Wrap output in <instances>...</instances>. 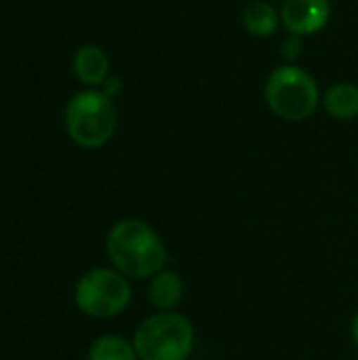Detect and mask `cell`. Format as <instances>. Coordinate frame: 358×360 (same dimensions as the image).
I'll list each match as a JSON object with an SVG mask.
<instances>
[{
    "label": "cell",
    "instance_id": "obj_1",
    "mask_svg": "<svg viewBox=\"0 0 358 360\" xmlns=\"http://www.w3.org/2000/svg\"><path fill=\"white\" fill-rule=\"evenodd\" d=\"M106 251L114 270L135 281H150L167 264V247L160 234L141 219L114 224L106 238Z\"/></svg>",
    "mask_w": 358,
    "mask_h": 360
},
{
    "label": "cell",
    "instance_id": "obj_2",
    "mask_svg": "<svg viewBox=\"0 0 358 360\" xmlns=\"http://www.w3.org/2000/svg\"><path fill=\"white\" fill-rule=\"evenodd\" d=\"M192 321L179 312H154L133 335L139 360H188L194 350Z\"/></svg>",
    "mask_w": 358,
    "mask_h": 360
},
{
    "label": "cell",
    "instance_id": "obj_3",
    "mask_svg": "<svg viewBox=\"0 0 358 360\" xmlns=\"http://www.w3.org/2000/svg\"><path fill=\"white\" fill-rule=\"evenodd\" d=\"M65 129L70 139L87 150L106 146L116 131V110L101 91H80L65 108Z\"/></svg>",
    "mask_w": 358,
    "mask_h": 360
},
{
    "label": "cell",
    "instance_id": "obj_4",
    "mask_svg": "<svg viewBox=\"0 0 358 360\" xmlns=\"http://www.w3.org/2000/svg\"><path fill=\"white\" fill-rule=\"evenodd\" d=\"M266 101L279 118L300 122L317 110L319 86L308 72L295 65H285L270 74L266 84Z\"/></svg>",
    "mask_w": 358,
    "mask_h": 360
},
{
    "label": "cell",
    "instance_id": "obj_5",
    "mask_svg": "<svg viewBox=\"0 0 358 360\" xmlns=\"http://www.w3.org/2000/svg\"><path fill=\"white\" fill-rule=\"evenodd\" d=\"M78 310L91 319H112L131 304V285L114 268H95L84 272L74 289Z\"/></svg>",
    "mask_w": 358,
    "mask_h": 360
},
{
    "label": "cell",
    "instance_id": "obj_6",
    "mask_svg": "<svg viewBox=\"0 0 358 360\" xmlns=\"http://www.w3.org/2000/svg\"><path fill=\"white\" fill-rule=\"evenodd\" d=\"M329 15V0H285L281 13L283 23L295 36L317 34L327 25Z\"/></svg>",
    "mask_w": 358,
    "mask_h": 360
},
{
    "label": "cell",
    "instance_id": "obj_7",
    "mask_svg": "<svg viewBox=\"0 0 358 360\" xmlns=\"http://www.w3.org/2000/svg\"><path fill=\"white\" fill-rule=\"evenodd\" d=\"M186 293V285L179 272L175 270H160L150 278L148 285V302L158 310V312H171L175 310Z\"/></svg>",
    "mask_w": 358,
    "mask_h": 360
},
{
    "label": "cell",
    "instance_id": "obj_8",
    "mask_svg": "<svg viewBox=\"0 0 358 360\" xmlns=\"http://www.w3.org/2000/svg\"><path fill=\"white\" fill-rule=\"evenodd\" d=\"M108 68H110L108 55L95 44H84L74 55V74L80 78V82L89 86H97L106 82Z\"/></svg>",
    "mask_w": 358,
    "mask_h": 360
},
{
    "label": "cell",
    "instance_id": "obj_9",
    "mask_svg": "<svg viewBox=\"0 0 358 360\" xmlns=\"http://www.w3.org/2000/svg\"><path fill=\"white\" fill-rule=\"evenodd\" d=\"M325 108L333 118L352 120L358 116V89L354 84H335L325 95Z\"/></svg>",
    "mask_w": 358,
    "mask_h": 360
},
{
    "label": "cell",
    "instance_id": "obj_10",
    "mask_svg": "<svg viewBox=\"0 0 358 360\" xmlns=\"http://www.w3.org/2000/svg\"><path fill=\"white\" fill-rule=\"evenodd\" d=\"M87 360H139V356L133 342L120 335H101L91 344Z\"/></svg>",
    "mask_w": 358,
    "mask_h": 360
},
{
    "label": "cell",
    "instance_id": "obj_11",
    "mask_svg": "<svg viewBox=\"0 0 358 360\" xmlns=\"http://www.w3.org/2000/svg\"><path fill=\"white\" fill-rule=\"evenodd\" d=\"M243 21H245V27L253 36H270L276 32L279 15L272 4H268L264 0H253L245 6Z\"/></svg>",
    "mask_w": 358,
    "mask_h": 360
},
{
    "label": "cell",
    "instance_id": "obj_12",
    "mask_svg": "<svg viewBox=\"0 0 358 360\" xmlns=\"http://www.w3.org/2000/svg\"><path fill=\"white\" fill-rule=\"evenodd\" d=\"M285 57H289V59H295L300 53H302V40H300V36H291L289 40H285V44H283V51H281Z\"/></svg>",
    "mask_w": 358,
    "mask_h": 360
},
{
    "label": "cell",
    "instance_id": "obj_13",
    "mask_svg": "<svg viewBox=\"0 0 358 360\" xmlns=\"http://www.w3.org/2000/svg\"><path fill=\"white\" fill-rule=\"evenodd\" d=\"M118 89H120V80H118V78H112V80H108V82H106V91H103V93L110 97V95H114Z\"/></svg>",
    "mask_w": 358,
    "mask_h": 360
},
{
    "label": "cell",
    "instance_id": "obj_14",
    "mask_svg": "<svg viewBox=\"0 0 358 360\" xmlns=\"http://www.w3.org/2000/svg\"><path fill=\"white\" fill-rule=\"evenodd\" d=\"M350 333H352V340H354V344L358 346V312L354 314V319H352V325H350Z\"/></svg>",
    "mask_w": 358,
    "mask_h": 360
}]
</instances>
